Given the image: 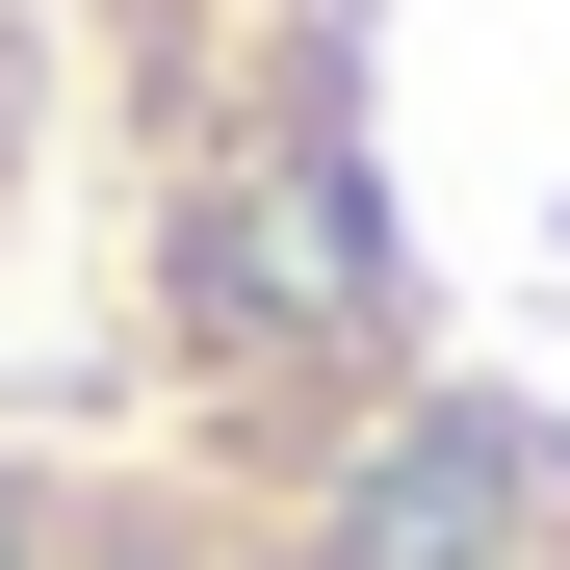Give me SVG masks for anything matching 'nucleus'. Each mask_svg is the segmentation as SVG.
Returning <instances> with one entry per match:
<instances>
[{"label":"nucleus","mask_w":570,"mask_h":570,"mask_svg":"<svg viewBox=\"0 0 570 570\" xmlns=\"http://www.w3.org/2000/svg\"><path fill=\"white\" fill-rule=\"evenodd\" d=\"M0 570H337L208 441H0Z\"/></svg>","instance_id":"f257e3e1"}]
</instances>
